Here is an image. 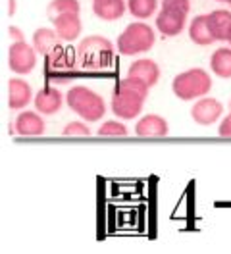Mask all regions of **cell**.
I'll list each match as a JSON object with an SVG mask.
<instances>
[{"instance_id":"3957f363","label":"cell","mask_w":231,"mask_h":254,"mask_svg":"<svg viewBox=\"0 0 231 254\" xmlns=\"http://www.w3.org/2000/svg\"><path fill=\"white\" fill-rule=\"evenodd\" d=\"M212 89L210 73L202 67H191L177 73L171 81V91L179 100H199L206 96Z\"/></svg>"},{"instance_id":"7c38bea8","label":"cell","mask_w":231,"mask_h":254,"mask_svg":"<svg viewBox=\"0 0 231 254\" xmlns=\"http://www.w3.org/2000/svg\"><path fill=\"white\" fill-rule=\"evenodd\" d=\"M54 29L58 33L62 41L66 43H74L77 41V37L81 35V17L79 14H60V16H54L50 17Z\"/></svg>"},{"instance_id":"cb8c5ba5","label":"cell","mask_w":231,"mask_h":254,"mask_svg":"<svg viewBox=\"0 0 231 254\" xmlns=\"http://www.w3.org/2000/svg\"><path fill=\"white\" fill-rule=\"evenodd\" d=\"M218 135L220 137H226V139H231V114H228L222 120V124L218 127Z\"/></svg>"},{"instance_id":"ba28073f","label":"cell","mask_w":231,"mask_h":254,"mask_svg":"<svg viewBox=\"0 0 231 254\" xmlns=\"http://www.w3.org/2000/svg\"><path fill=\"white\" fill-rule=\"evenodd\" d=\"M222 114H224V104L212 96H202L191 108V118L199 126H212L222 118Z\"/></svg>"},{"instance_id":"83f0119b","label":"cell","mask_w":231,"mask_h":254,"mask_svg":"<svg viewBox=\"0 0 231 254\" xmlns=\"http://www.w3.org/2000/svg\"><path fill=\"white\" fill-rule=\"evenodd\" d=\"M230 114H231V102H230Z\"/></svg>"},{"instance_id":"30bf717a","label":"cell","mask_w":231,"mask_h":254,"mask_svg":"<svg viewBox=\"0 0 231 254\" xmlns=\"http://www.w3.org/2000/svg\"><path fill=\"white\" fill-rule=\"evenodd\" d=\"M168 122L158 114H147L135 124V135L143 139H160V137H168Z\"/></svg>"},{"instance_id":"6da1fadb","label":"cell","mask_w":231,"mask_h":254,"mask_svg":"<svg viewBox=\"0 0 231 254\" xmlns=\"http://www.w3.org/2000/svg\"><path fill=\"white\" fill-rule=\"evenodd\" d=\"M149 89H151L149 85L129 75L118 81L110 102L114 116L120 120H135L143 112L145 100L149 96Z\"/></svg>"},{"instance_id":"52a82bcc","label":"cell","mask_w":231,"mask_h":254,"mask_svg":"<svg viewBox=\"0 0 231 254\" xmlns=\"http://www.w3.org/2000/svg\"><path fill=\"white\" fill-rule=\"evenodd\" d=\"M35 65H37V50H35V47L25 43V39L12 41V45L8 48V67L12 69V73L27 75L35 69Z\"/></svg>"},{"instance_id":"8992f818","label":"cell","mask_w":231,"mask_h":254,"mask_svg":"<svg viewBox=\"0 0 231 254\" xmlns=\"http://www.w3.org/2000/svg\"><path fill=\"white\" fill-rule=\"evenodd\" d=\"M191 12V0H162V12L156 16V29L164 37H175L185 29Z\"/></svg>"},{"instance_id":"ac0fdd59","label":"cell","mask_w":231,"mask_h":254,"mask_svg":"<svg viewBox=\"0 0 231 254\" xmlns=\"http://www.w3.org/2000/svg\"><path fill=\"white\" fill-rule=\"evenodd\" d=\"M208 16V23H210V29L214 33L216 41H228L231 33V12L228 10H214Z\"/></svg>"},{"instance_id":"7402d4cb","label":"cell","mask_w":231,"mask_h":254,"mask_svg":"<svg viewBox=\"0 0 231 254\" xmlns=\"http://www.w3.org/2000/svg\"><path fill=\"white\" fill-rule=\"evenodd\" d=\"M98 135H100V137H127V127L123 126L122 122L110 120V122H104V124L100 126Z\"/></svg>"},{"instance_id":"ffe728a7","label":"cell","mask_w":231,"mask_h":254,"mask_svg":"<svg viewBox=\"0 0 231 254\" xmlns=\"http://www.w3.org/2000/svg\"><path fill=\"white\" fill-rule=\"evenodd\" d=\"M127 10L137 19H149L158 10V0H127Z\"/></svg>"},{"instance_id":"9a60e30c","label":"cell","mask_w":231,"mask_h":254,"mask_svg":"<svg viewBox=\"0 0 231 254\" xmlns=\"http://www.w3.org/2000/svg\"><path fill=\"white\" fill-rule=\"evenodd\" d=\"M189 37L195 45L200 47H206V45H212L216 43V37L212 29H210V23H208V16L202 14V16H195L193 21L189 23Z\"/></svg>"},{"instance_id":"2e32d148","label":"cell","mask_w":231,"mask_h":254,"mask_svg":"<svg viewBox=\"0 0 231 254\" xmlns=\"http://www.w3.org/2000/svg\"><path fill=\"white\" fill-rule=\"evenodd\" d=\"M127 4L123 0H92L94 16L104 21H116L125 14Z\"/></svg>"},{"instance_id":"277c9868","label":"cell","mask_w":231,"mask_h":254,"mask_svg":"<svg viewBox=\"0 0 231 254\" xmlns=\"http://www.w3.org/2000/svg\"><path fill=\"white\" fill-rule=\"evenodd\" d=\"M154 43H156V35L153 27L143 21H135V23H129L120 33L116 47L123 56H139L149 52L154 47Z\"/></svg>"},{"instance_id":"603a6c76","label":"cell","mask_w":231,"mask_h":254,"mask_svg":"<svg viewBox=\"0 0 231 254\" xmlns=\"http://www.w3.org/2000/svg\"><path fill=\"white\" fill-rule=\"evenodd\" d=\"M91 129L83 122H72L64 127V137H89Z\"/></svg>"},{"instance_id":"484cf974","label":"cell","mask_w":231,"mask_h":254,"mask_svg":"<svg viewBox=\"0 0 231 254\" xmlns=\"http://www.w3.org/2000/svg\"><path fill=\"white\" fill-rule=\"evenodd\" d=\"M218 2H228V4H230L231 0H218Z\"/></svg>"},{"instance_id":"d6986e66","label":"cell","mask_w":231,"mask_h":254,"mask_svg":"<svg viewBox=\"0 0 231 254\" xmlns=\"http://www.w3.org/2000/svg\"><path fill=\"white\" fill-rule=\"evenodd\" d=\"M212 73L222 79H231V48H218L210 58Z\"/></svg>"},{"instance_id":"e0dca14e","label":"cell","mask_w":231,"mask_h":254,"mask_svg":"<svg viewBox=\"0 0 231 254\" xmlns=\"http://www.w3.org/2000/svg\"><path fill=\"white\" fill-rule=\"evenodd\" d=\"M60 41L62 39L58 37L56 29H50V27H39L33 33V47L43 56H48L54 48L58 47Z\"/></svg>"},{"instance_id":"8fae6325","label":"cell","mask_w":231,"mask_h":254,"mask_svg":"<svg viewBox=\"0 0 231 254\" xmlns=\"http://www.w3.org/2000/svg\"><path fill=\"white\" fill-rule=\"evenodd\" d=\"M62 104H64V96L58 89H54V87H45V89H41L35 98H33V106H35V110L41 112L43 116H54V114H58L62 108Z\"/></svg>"},{"instance_id":"9c48e42d","label":"cell","mask_w":231,"mask_h":254,"mask_svg":"<svg viewBox=\"0 0 231 254\" xmlns=\"http://www.w3.org/2000/svg\"><path fill=\"white\" fill-rule=\"evenodd\" d=\"M14 129L21 137H41L45 133L46 124L41 112H19L14 122Z\"/></svg>"},{"instance_id":"d4e9b609","label":"cell","mask_w":231,"mask_h":254,"mask_svg":"<svg viewBox=\"0 0 231 254\" xmlns=\"http://www.w3.org/2000/svg\"><path fill=\"white\" fill-rule=\"evenodd\" d=\"M10 37H12L14 41H19V39H25V37H23V35L19 33V29H17V27H14V25L10 27Z\"/></svg>"},{"instance_id":"5b68a950","label":"cell","mask_w":231,"mask_h":254,"mask_svg":"<svg viewBox=\"0 0 231 254\" xmlns=\"http://www.w3.org/2000/svg\"><path fill=\"white\" fill-rule=\"evenodd\" d=\"M77 56L81 64L87 69H102L112 64L114 58V45L106 37L100 35H89L85 37L79 47H77Z\"/></svg>"},{"instance_id":"4fadbf2b","label":"cell","mask_w":231,"mask_h":254,"mask_svg":"<svg viewBox=\"0 0 231 254\" xmlns=\"http://www.w3.org/2000/svg\"><path fill=\"white\" fill-rule=\"evenodd\" d=\"M33 100V89L21 77H12L8 81V106L12 110H23Z\"/></svg>"},{"instance_id":"7a4b0ae2","label":"cell","mask_w":231,"mask_h":254,"mask_svg":"<svg viewBox=\"0 0 231 254\" xmlns=\"http://www.w3.org/2000/svg\"><path fill=\"white\" fill-rule=\"evenodd\" d=\"M66 102H68L70 110L85 122H98L106 114V104H104L102 96L83 85L72 87L66 95Z\"/></svg>"},{"instance_id":"4316f807","label":"cell","mask_w":231,"mask_h":254,"mask_svg":"<svg viewBox=\"0 0 231 254\" xmlns=\"http://www.w3.org/2000/svg\"><path fill=\"white\" fill-rule=\"evenodd\" d=\"M228 43H230V45H231V33H230V39H228Z\"/></svg>"},{"instance_id":"44dd1931","label":"cell","mask_w":231,"mask_h":254,"mask_svg":"<svg viewBox=\"0 0 231 254\" xmlns=\"http://www.w3.org/2000/svg\"><path fill=\"white\" fill-rule=\"evenodd\" d=\"M48 19L60 14H79L81 12V4L79 0H52L46 8Z\"/></svg>"},{"instance_id":"5bb4252c","label":"cell","mask_w":231,"mask_h":254,"mask_svg":"<svg viewBox=\"0 0 231 254\" xmlns=\"http://www.w3.org/2000/svg\"><path fill=\"white\" fill-rule=\"evenodd\" d=\"M127 75L143 81L149 87H154L158 83V79H160V67H158V64L154 62V60L141 58V60H135V62L129 65Z\"/></svg>"},{"instance_id":"f1b7e54d","label":"cell","mask_w":231,"mask_h":254,"mask_svg":"<svg viewBox=\"0 0 231 254\" xmlns=\"http://www.w3.org/2000/svg\"><path fill=\"white\" fill-rule=\"evenodd\" d=\"M230 6H231V2H230Z\"/></svg>"}]
</instances>
